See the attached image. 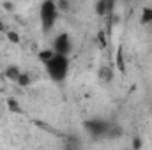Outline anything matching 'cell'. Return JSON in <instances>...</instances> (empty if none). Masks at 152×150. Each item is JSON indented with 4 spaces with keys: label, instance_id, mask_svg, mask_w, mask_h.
<instances>
[{
    "label": "cell",
    "instance_id": "15",
    "mask_svg": "<svg viewBox=\"0 0 152 150\" xmlns=\"http://www.w3.org/2000/svg\"><path fill=\"white\" fill-rule=\"evenodd\" d=\"M0 32H7V27H5V23L0 20Z\"/></svg>",
    "mask_w": 152,
    "mask_h": 150
},
{
    "label": "cell",
    "instance_id": "11",
    "mask_svg": "<svg viewBox=\"0 0 152 150\" xmlns=\"http://www.w3.org/2000/svg\"><path fill=\"white\" fill-rule=\"evenodd\" d=\"M5 37L9 39L11 42H20V34H16L14 30H7L5 32Z\"/></svg>",
    "mask_w": 152,
    "mask_h": 150
},
{
    "label": "cell",
    "instance_id": "14",
    "mask_svg": "<svg viewBox=\"0 0 152 150\" xmlns=\"http://www.w3.org/2000/svg\"><path fill=\"white\" fill-rule=\"evenodd\" d=\"M133 145H134V150H138L142 147V140H140V138H134V143H133Z\"/></svg>",
    "mask_w": 152,
    "mask_h": 150
},
{
    "label": "cell",
    "instance_id": "4",
    "mask_svg": "<svg viewBox=\"0 0 152 150\" xmlns=\"http://www.w3.org/2000/svg\"><path fill=\"white\" fill-rule=\"evenodd\" d=\"M73 48H75V44H73V39H71V36H69L67 32H60L57 37L53 39V44H51V50H53V53H57V55H62V57H71V53H73Z\"/></svg>",
    "mask_w": 152,
    "mask_h": 150
},
{
    "label": "cell",
    "instance_id": "5",
    "mask_svg": "<svg viewBox=\"0 0 152 150\" xmlns=\"http://www.w3.org/2000/svg\"><path fill=\"white\" fill-rule=\"evenodd\" d=\"M94 9H96V14H99V16H110V14H113L115 4L110 0H99L94 4Z\"/></svg>",
    "mask_w": 152,
    "mask_h": 150
},
{
    "label": "cell",
    "instance_id": "12",
    "mask_svg": "<svg viewBox=\"0 0 152 150\" xmlns=\"http://www.w3.org/2000/svg\"><path fill=\"white\" fill-rule=\"evenodd\" d=\"M57 7H58V12H66L69 9V2L67 0H60V2H57Z\"/></svg>",
    "mask_w": 152,
    "mask_h": 150
},
{
    "label": "cell",
    "instance_id": "16",
    "mask_svg": "<svg viewBox=\"0 0 152 150\" xmlns=\"http://www.w3.org/2000/svg\"><path fill=\"white\" fill-rule=\"evenodd\" d=\"M151 113H152V108H151Z\"/></svg>",
    "mask_w": 152,
    "mask_h": 150
},
{
    "label": "cell",
    "instance_id": "3",
    "mask_svg": "<svg viewBox=\"0 0 152 150\" xmlns=\"http://www.w3.org/2000/svg\"><path fill=\"white\" fill-rule=\"evenodd\" d=\"M87 134L94 140H101V138H106L108 136V131L112 127V122L106 120V118H99V117H94L90 120H87L83 124Z\"/></svg>",
    "mask_w": 152,
    "mask_h": 150
},
{
    "label": "cell",
    "instance_id": "13",
    "mask_svg": "<svg viewBox=\"0 0 152 150\" xmlns=\"http://www.w3.org/2000/svg\"><path fill=\"white\" fill-rule=\"evenodd\" d=\"M7 104H9V108L12 110V111H20L21 108H20V104L14 101V99H7Z\"/></svg>",
    "mask_w": 152,
    "mask_h": 150
},
{
    "label": "cell",
    "instance_id": "8",
    "mask_svg": "<svg viewBox=\"0 0 152 150\" xmlns=\"http://www.w3.org/2000/svg\"><path fill=\"white\" fill-rule=\"evenodd\" d=\"M140 23H142V25H151L152 23V7H143V9H142Z\"/></svg>",
    "mask_w": 152,
    "mask_h": 150
},
{
    "label": "cell",
    "instance_id": "7",
    "mask_svg": "<svg viewBox=\"0 0 152 150\" xmlns=\"http://www.w3.org/2000/svg\"><path fill=\"white\" fill-rule=\"evenodd\" d=\"M115 64H117V69L124 74L126 73V62H124V50H122V46H118V50L115 53Z\"/></svg>",
    "mask_w": 152,
    "mask_h": 150
},
{
    "label": "cell",
    "instance_id": "6",
    "mask_svg": "<svg viewBox=\"0 0 152 150\" xmlns=\"http://www.w3.org/2000/svg\"><path fill=\"white\" fill-rule=\"evenodd\" d=\"M21 73H23V71H21L18 66H7V67H5V71H4V76H5L9 81L18 83V79H20Z\"/></svg>",
    "mask_w": 152,
    "mask_h": 150
},
{
    "label": "cell",
    "instance_id": "9",
    "mask_svg": "<svg viewBox=\"0 0 152 150\" xmlns=\"http://www.w3.org/2000/svg\"><path fill=\"white\" fill-rule=\"evenodd\" d=\"M53 55H55V53H53V50H51V48H48V50H42V51H39L37 58H39V62L44 66V64H46V62H48V60H50Z\"/></svg>",
    "mask_w": 152,
    "mask_h": 150
},
{
    "label": "cell",
    "instance_id": "10",
    "mask_svg": "<svg viewBox=\"0 0 152 150\" xmlns=\"http://www.w3.org/2000/svg\"><path fill=\"white\" fill-rule=\"evenodd\" d=\"M30 83H32V78H30V74L23 71V73H21V76H20V79H18V85H20V87H23V88H27Z\"/></svg>",
    "mask_w": 152,
    "mask_h": 150
},
{
    "label": "cell",
    "instance_id": "2",
    "mask_svg": "<svg viewBox=\"0 0 152 150\" xmlns=\"http://www.w3.org/2000/svg\"><path fill=\"white\" fill-rule=\"evenodd\" d=\"M58 7H57V2L53 0H44L41 5H39V20H41V27L44 32H50L57 20H58Z\"/></svg>",
    "mask_w": 152,
    "mask_h": 150
},
{
    "label": "cell",
    "instance_id": "1",
    "mask_svg": "<svg viewBox=\"0 0 152 150\" xmlns=\"http://www.w3.org/2000/svg\"><path fill=\"white\" fill-rule=\"evenodd\" d=\"M69 69H71V58L57 55V53L44 64V71L53 83L66 81V78L69 76Z\"/></svg>",
    "mask_w": 152,
    "mask_h": 150
}]
</instances>
